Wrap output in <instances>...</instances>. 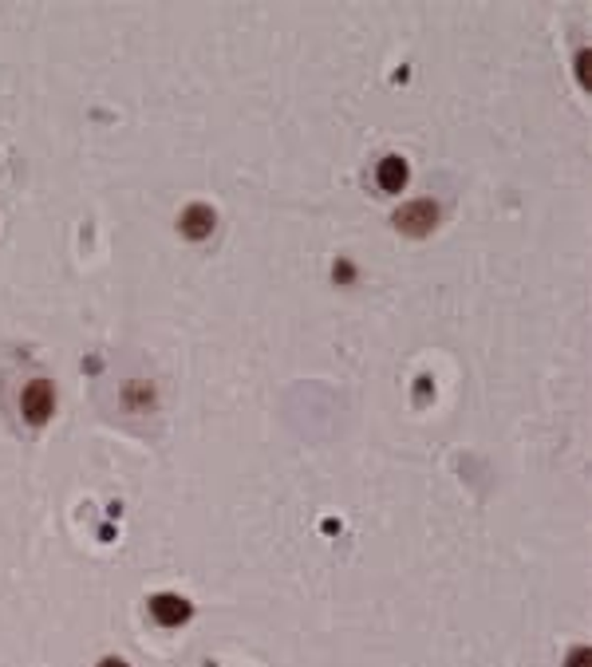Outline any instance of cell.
<instances>
[{"label":"cell","mask_w":592,"mask_h":667,"mask_svg":"<svg viewBox=\"0 0 592 667\" xmlns=\"http://www.w3.org/2000/svg\"><path fill=\"white\" fill-rule=\"evenodd\" d=\"M21 407H24L28 423L44 426L47 418H52V411H55V387L47 384V379H32V384L24 387V395H21Z\"/></svg>","instance_id":"obj_1"},{"label":"cell","mask_w":592,"mask_h":667,"mask_svg":"<svg viewBox=\"0 0 592 667\" xmlns=\"http://www.w3.org/2000/svg\"><path fill=\"white\" fill-rule=\"evenodd\" d=\"M435 222H438V206L427 202V198H419V202H410V206H403V209L395 214V225H399L403 233H410V237L431 233Z\"/></svg>","instance_id":"obj_2"},{"label":"cell","mask_w":592,"mask_h":667,"mask_svg":"<svg viewBox=\"0 0 592 667\" xmlns=\"http://www.w3.org/2000/svg\"><path fill=\"white\" fill-rule=\"evenodd\" d=\"M190 600L186 596H174V593H158V596H150V616L162 624V628H178V624H186L190 621Z\"/></svg>","instance_id":"obj_3"},{"label":"cell","mask_w":592,"mask_h":667,"mask_svg":"<svg viewBox=\"0 0 592 667\" xmlns=\"http://www.w3.org/2000/svg\"><path fill=\"white\" fill-rule=\"evenodd\" d=\"M214 222H217L214 209L202 206V202H194V206L182 209V217H178V230H182L190 241H202V237L214 233Z\"/></svg>","instance_id":"obj_4"},{"label":"cell","mask_w":592,"mask_h":667,"mask_svg":"<svg viewBox=\"0 0 592 667\" xmlns=\"http://www.w3.org/2000/svg\"><path fill=\"white\" fill-rule=\"evenodd\" d=\"M376 182H379V190H387V194H399V190L407 186V162L387 155L384 162H379V170H376Z\"/></svg>","instance_id":"obj_5"},{"label":"cell","mask_w":592,"mask_h":667,"mask_svg":"<svg viewBox=\"0 0 592 667\" xmlns=\"http://www.w3.org/2000/svg\"><path fill=\"white\" fill-rule=\"evenodd\" d=\"M565 667H592V652H588V647H572Z\"/></svg>","instance_id":"obj_6"},{"label":"cell","mask_w":592,"mask_h":667,"mask_svg":"<svg viewBox=\"0 0 592 667\" xmlns=\"http://www.w3.org/2000/svg\"><path fill=\"white\" fill-rule=\"evenodd\" d=\"M99 667H127V663H123V660H114V655H111V660H103Z\"/></svg>","instance_id":"obj_7"}]
</instances>
